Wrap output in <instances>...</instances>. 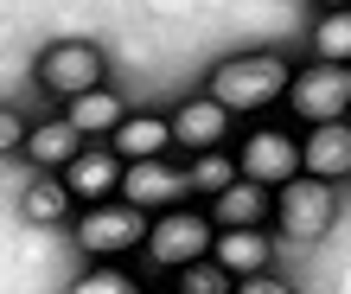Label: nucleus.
<instances>
[{"label": "nucleus", "mask_w": 351, "mask_h": 294, "mask_svg": "<svg viewBox=\"0 0 351 294\" xmlns=\"http://www.w3.org/2000/svg\"><path fill=\"white\" fill-rule=\"evenodd\" d=\"M71 294H141V282L128 275V269H109V262H96L90 275H77Z\"/></svg>", "instance_id": "nucleus-21"}, {"label": "nucleus", "mask_w": 351, "mask_h": 294, "mask_svg": "<svg viewBox=\"0 0 351 294\" xmlns=\"http://www.w3.org/2000/svg\"><path fill=\"white\" fill-rule=\"evenodd\" d=\"M351 7V0H319V13H345Z\"/></svg>", "instance_id": "nucleus-24"}, {"label": "nucleus", "mask_w": 351, "mask_h": 294, "mask_svg": "<svg viewBox=\"0 0 351 294\" xmlns=\"http://www.w3.org/2000/svg\"><path fill=\"white\" fill-rule=\"evenodd\" d=\"M77 154H84V135H77L64 115L32 122V135H26V160L38 166V173H71V166H77Z\"/></svg>", "instance_id": "nucleus-12"}, {"label": "nucleus", "mask_w": 351, "mask_h": 294, "mask_svg": "<svg viewBox=\"0 0 351 294\" xmlns=\"http://www.w3.org/2000/svg\"><path fill=\"white\" fill-rule=\"evenodd\" d=\"M300 173L326 179V185H339L351 173V122H326V128H313L300 141Z\"/></svg>", "instance_id": "nucleus-11"}, {"label": "nucleus", "mask_w": 351, "mask_h": 294, "mask_svg": "<svg viewBox=\"0 0 351 294\" xmlns=\"http://www.w3.org/2000/svg\"><path fill=\"white\" fill-rule=\"evenodd\" d=\"M268 205H275V192H268V185L237 179L230 192H217V199H211V224H217V230H262Z\"/></svg>", "instance_id": "nucleus-14"}, {"label": "nucleus", "mask_w": 351, "mask_h": 294, "mask_svg": "<svg viewBox=\"0 0 351 294\" xmlns=\"http://www.w3.org/2000/svg\"><path fill=\"white\" fill-rule=\"evenodd\" d=\"M64 122H71V128L77 135H109L115 141V128H121V122H128V115H121V96L109 90V83H102V90H90V96H71L64 102Z\"/></svg>", "instance_id": "nucleus-16"}, {"label": "nucleus", "mask_w": 351, "mask_h": 294, "mask_svg": "<svg viewBox=\"0 0 351 294\" xmlns=\"http://www.w3.org/2000/svg\"><path fill=\"white\" fill-rule=\"evenodd\" d=\"M223 135H230V109H223L217 96L179 102V115H173V141H179V147H192V160H198V154H223Z\"/></svg>", "instance_id": "nucleus-9"}, {"label": "nucleus", "mask_w": 351, "mask_h": 294, "mask_svg": "<svg viewBox=\"0 0 351 294\" xmlns=\"http://www.w3.org/2000/svg\"><path fill=\"white\" fill-rule=\"evenodd\" d=\"M121 173H128V160H121L115 147H90V154H77L64 185H71V199H84V212H90V205H109L121 192Z\"/></svg>", "instance_id": "nucleus-10"}, {"label": "nucleus", "mask_w": 351, "mask_h": 294, "mask_svg": "<svg viewBox=\"0 0 351 294\" xmlns=\"http://www.w3.org/2000/svg\"><path fill=\"white\" fill-rule=\"evenodd\" d=\"M268 256H275V237H262V230H217V249H211V262L230 269L237 282L268 275Z\"/></svg>", "instance_id": "nucleus-13"}, {"label": "nucleus", "mask_w": 351, "mask_h": 294, "mask_svg": "<svg viewBox=\"0 0 351 294\" xmlns=\"http://www.w3.org/2000/svg\"><path fill=\"white\" fill-rule=\"evenodd\" d=\"M217 249V224H211V212H160L154 218V230H147V243H141V256H147L154 269H192V262H204Z\"/></svg>", "instance_id": "nucleus-2"}, {"label": "nucleus", "mask_w": 351, "mask_h": 294, "mask_svg": "<svg viewBox=\"0 0 351 294\" xmlns=\"http://www.w3.org/2000/svg\"><path fill=\"white\" fill-rule=\"evenodd\" d=\"M26 135H32V122L0 102V154H19V147H26Z\"/></svg>", "instance_id": "nucleus-22"}, {"label": "nucleus", "mask_w": 351, "mask_h": 294, "mask_svg": "<svg viewBox=\"0 0 351 294\" xmlns=\"http://www.w3.org/2000/svg\"><path fill=\"white\" fill-rule=\"evenodd\" d=\"M115 154L128 160V166H141V160H167V147H173V115H128L115 128Z\"/></svg>", "instance_id": "nucleus-15"}, {"label": "nucleus", "mask_w": 351, "mask_h": 294, "mask_svg": "<svg viewBox=\"0 0 351 294\" xmlns=\"http://www.w3.org/2000/svg\"><path fill=\"white\" fill-rule=\"evenodd\" d=\"M237 166H243V179H256V185H294L300 179V141L294 135H281V128H250L237 147Z\"/></svg>", "instance_id": "nucleus-7"}, {"label": "nucleus", "mask_w": 351, "mask_h": 294, "mask_svg": "<svg viewBox=\"0 0 351 294\" xmlns=\"http://www.w3.org/2000/svg\"><path fill=\"white\" fill-rule=\"evenodd\" d=\"M185 192H192V179H185L179 166H167V160H141V166H128V173H121V199H128L134 212H147V218L179 212Z\"/></svg>", "instance_id": "nucleus-8"}, {"label": "nucleus", "mask_w": 351, "mask_h": 294, "mask_svg": "<svg viewBox=\"0 0 351 294\" xmlns=\"http://www.w3.org/2000/svg\"><path fill=\"white\" fill-rule=\"evenodd\" d=\"M237 294H294V288L275 282V275H250V282H237Z\"/></svg>", "instance_id": "nucleus-23"}, {"label": "nucleus", "mask_w": 351, "mask_h": 294, "mask_svg": "<svg viewBox=\"0 0 351 294\" xmlns=\"http://www.w3.org/2000/svg\"><path fill=\"white\" fill-rule=\"evenodd\" d=\"M102 77H109V65H102V52L90 45V38H64V45H45V58H38V83H45L51 96H90L102 90Z\"/></svg>", "instance_id": "nucleus-5"}, {"label": "nucleus", "mask_w": 351, "mask_h": 294, "mask_svg": "<svg viewBox=\"0 0 351 294\" xmlns=\"http://www.w3.org/2000/svg\"><path fill=\"white\" fill-rule=\"evenodd\" d=\"M26 218H32V224H64V218H71V185L32 179V185H26Z\"/></svg>", "instance_id": "nucleus-19"}, {"label": "nucleus", "mask_w": 351, "mask_h": 294, "mask_svg": "<svg viewBox=\"0 0 351 294\" xmlns=\"http://www.w3.org/2000/svg\"><path fill=\"white\" fill-rule=\"evenodd\" d=\"M147 230H154L147 212H134L128 199H109V205H90V212L77 218V243H84L96 262H109V256L141 249V243H147Z\"/></svg>", "instance_id": "nucleus-3"}, {"label": "nucleus", "mask_w": 351, "mask_h": 294, "mask_svg": "<svg viewBox=\"0 0 351 294\" xmlns=\"http://www.w3.org/2000/svg\"><path fill=\"white\" fill-rule=\"evenodd\" d=\"M339 218V192L326 179H294V185H281V237H294V243H319L326 230H332Z\"/></svg>", "instance_id": "nucleus-6"}, {"label": "nucleus", "mask_w": 351, "mask_h": 294, "mask_svg": "<svg viewBox=\"0 0 351 294\" xmlns=\"http://www.w3.org/2000/svg\"><path fill=\"white\" fill-rule=\"evenodd\" d=\"M313 52H319V65H351V7L345 13H319Z\"/></svg>", "instance_id": "nucleus-18"}, {"label": "nucleus", "mask_w": 351, "mask_h": 294, "mask_svg": "<svg viewBox=\"0 0 351 294\" xmlns=\"http://www.w3.org/2000/svg\"><path fill=\"white\" fill-rule=\"evenodd\" d=\"M287 109H294L306 128H326V122H345L351 109V65H306L294 71V90H287Z\"/></svg>", "instance_id": "nucleus-4"}, {"label": "nucleus", "mask_w": 351, "mask_h": 294, "mask_svg": "<svg viewBox=\"0 0 351 294\" xmlns=\"http://www.w3.org/2000/svg\"><path fill=\"white\" fill-rule=\"evenodd\" d=\"M179 294H237V275L217 262H192V269H179Z\"/></svg>", "instance_id": "nucleus-20"}, {"label": "nucleus", "mask_w": 351, "mask_h": 294, "mask_svg": "<svg viewBox=\"0 0 351 294\" xmlns=\"http://www.w3.org/2000/svg\"><path fill=\"white\" fill-rule=\"evenodd\" d=\"M185 179H192V192H230V185L243 179V166H237V154H198L192 166H185Z\"/></svg>", "instance_id": "nucleus-17"}, {"label": "nucleus", "mask_w": 351, "mask_h": 294, "mask_svg": "<svg viewBox=\"0 0 351 294\" xmlns=\"http://www.w3.org/2000/svg\"><path fill=\"white\" fill-rule=\"evenodd\" d=\"M204 83H211V96L230 115H262V109H275V102L294 90V65H287L281 52H237V58H223V65H211Z\"/></svg>", "instance_id": "nucleus-1"}]
</instances>
